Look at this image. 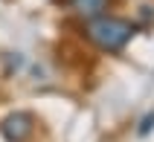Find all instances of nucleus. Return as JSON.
<instances>
[{
	"label": "nucleus",
	"mask_w": 154,
	"mask_h": 142,
	"mask_svg": "<svg viewBox=\"0 0 154 142\" xmlns=\"http://www.w3.org/2000/svg\"><path fill=\"white\" fill-rule=\"evenodd\" d=\"M131 35H134V23L128 20H122V17H93L90 26H87V38L105 52H116L122 50L125 44L131 41Z\"/></svg>",
	"instance_id": "f257e3e1"
},
{
	"label": "nucleus",
	"mask_w": 154,
	"mask_h": 142,
	"mask_svg": "<svg viewBox=\"0 0 154 142\" xmlns=\"http://www.w3.org/2000/svg\"><path fill=\"white\" fill-rule=\"evenodd\" d=\"M0 131H3L6 142H26L32 136V131H35V119L29 113H12V116L3 119Z\"/></svg>",
	"instance_id": "f03ea898"
},
{
	"label": "nucleus",
	"mask_w": 154,
	"mask_h": 142,
	"mask_svg": "<svg viewBox=\"0 0 154 142\" xmlns=\"http://www.w3.org/2000/svg\"><path fill=\"white\" fill-rule=\"evenodd\" d=\"M105 6H108V0H73V9H76L82 17H87V20L99 17L105 12Z\"/></svg>",
	"instance_id": "7ed1b4c3"
},
{
	"label": "nucleus",
	"mask_w": 154,
	"mask_h": 142,
	"mask_svg": "<svg viewBox=\"0 0 154 142\" xmlns=\"http://www.w3.org/2000/svg\"><path fill=\"white\" fill-rule=\"evenodd\" d=\"M151 122H154V113H151V116L146 119V122H143V128H140V134H148V131H151Z\"/></svg>",
	"instance_id": "20e7f679"
}]
</instances>
